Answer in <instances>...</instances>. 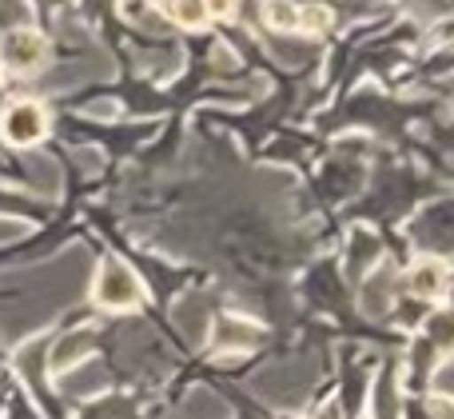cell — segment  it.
<instances>
[{"mask_svg": "<svg viewBox=\"0 0 454 419\" xmlns=\"http://www.w3.org/2000/svg\"><path fill=\"white\" fill-rule=\"evenodd\" d=\"M92 296L100 308H112V312H128V308H140L144 304V284L140 276H136L132 268H128L124 260H116V256H108V260L100 264V272H96V284H92Z\"/></svg>", "mask_w": 454, "mask_h": 419, "instance_id": "cell-1", "label": "cell"}, {"mask_svg": "<svg viewBox=\"0 0 454 419\" xmlns=\"http://www.w3.org/2000/svg\"><path fill=\"white\" fill-rule=\"evenodd\" d=\"M0 132H4V140L16 144V148H32V144L44 140V132H48V112L32 100H16L4 108Z\"/></svg>", "mask_w": 454, "mask_h": 419, "instance_id": "cell-2", "label": "cell"}, {"mask_svg": "<svg viewBox=\"0 0 454 419\" xmlns=\"http://www.w3.org/2000/svg\"><path fill=\"white\" fill-rule=\"evenodd\" d=\"M0 56H4V64L12 72H32V68H40V64H44L48 44H44V36H40V32L16 28V32H8V36L0 40Z\"/></svg>", "mask_w": 454, "mask_h": 419, "instance_id": "cell-3", "label": "cell"}, {"mask_svg": "<svg viewBox=\"0 0 454 419\" xmlns=\"http://www.w3.org/2000/svg\"><path fill=\"white\" fill-rule=\"evenodd\" d=\"M447 284H450V268L442 260H434V256L415 260V264H411V272H407L411 296H415V300H423V304L439 300V296L447 292Z\"/></svg>", "mask_w": 454, "mask_h": 419, "instance_id": "cell-4", "label": "cell"}, {"mask_svg": "<svg viewBox=\"0 0 454 419\" xmlns=\"http://www.w3.org/2000/svg\"><path fill=\"white\" fill-rule=\"evenodd\" d=\"M172 320H176V328L184 332V340L196 344V348H200V344L207 340V320H212V308H207V296L188 292L184 300H176Z\"/></svg>", "mask_w": 454, "mask_h": 419, "instance_id": "cell-5", "label": "cell"}, {"mask_svg": "<svg viewBox=\"0 0 454 419\" xmlns=\"http://www.w3.org/2000/svg\"><path fill=\"white\" fill-rule=\"evenodd\" d=\"M96 344V332L92 328H76V332H64V340L52 348V368L56 372H68V368H76L80 360L92 352Z\"/></svg>", "mask_w": 454, "mask_h": 419, "instance_id": "cell-6", "label": "cell"}, {"mask_svg": "<svg viewBox=\"0 0 454 419\" xmlns=\"http://www.w3.org/2000/svg\"><path fill=\"white\" fill-rule=\"evenodd\" d=\"M212 340H215V348H227V352H247V348H255L259 340H263V332H259L255 324H247V320H235V316H227L215 324V332H212Z\"/></svg>", "mask_w": 454, "mask_h": 419, "instance_id": "cell-7", "label": "cell"}, {"mask_svg": "<svg viewBox=\"0 0 454 419\" xmlns=\"http://www.w3.org/2000/svg\"><path fill=\"white\" fill-rule=\"evenodd\" d=\"M391 300H395V272L383 268L375 276H367V284H363V312L379 320L391 312Z\"/></svg>", "mask_w": 454, "mask_h": 419, "instance_id": "cell-8", "label": "cell"}, {"mask_svg": "<svg viewBox=\"0 0 454 419\" xmlns=\"http://www.w3.org/2000/svg\"><path fill=\"white\" fill-rule=\"evenodd\" d=\"M379 256H383L379 236H371V232H355V236H351V252H347V268H351V276H359V272L371 268Z\"/></svg>", "mask_w": 454, "mask_h": 419, "instance_id": "cell-9", "label": "cell"}, {"mask_svg": "<svg viewBox=\"0 0 454 419\" xmlns=\"http://www.w3.org/2000/svg\"><path fill=\"white\" fill-rule=\"evenodd\" d=\"M104 383H108V372H104L100 364H84V372L64 376V391H68V396H84V399L104 391Z\"/></svg>", "mask_w": 454, "mask_h": 419, "instance_id": "cell-10", "label": "cell"}, {"mask_svg": "<svg viewBox=\"0 0 454 419\" xmlns=\"http://www.w3.org/2000/svg\"><path fill=\"white\" fill-rule=\"evenodd\" d=\"M180 419H227V404L215 391H192L188 404H184V415Z\"/></svg>", "mask_w": 454, "mask_h": 419, "instance_id": "cell-11", "label": "cell"}, {"mask_svg": "<svg viewBox=\"0 0 454 419\" xmlns=\"http://www.w3.org/2000/svg\"><path fill=\"white\" fill-rule=\"evenodd\" d=\"M263 20L279 32H295L299 28V8L291 0H263Z\"/></svg>", "mask_w": 454, "mask_h": 419, "instance_id": "cell-12", "label": "cell"}, {"mask_svg": "<svg viewBox=\"0 0 454 419\" xmlns=\"http://www.w3.org/2000/svg\"><path fill=\"white\" fill-rule=\"evenodd\" d=\"M172 20L184 28H204L207 24V4L204 0H172Z\"/></svg>", "mask_w": 454, "mask_h": 419, "instance_id": "cell-13", "label": "cell"}, {"mask_svg": "<svg viewBox=\"0 0 454 419\" xmlns=\"http://www.w3.org/2000/svg\"><path fill=\"white\" fill-rule=\"evenodd\" d=\"M431 348H454V312H442V316H434L431 324H427V336H423Z\"/></svg>", "mask_w": 454, "mask_h": 419, "instance_id": "cell-14", "label": "cell"}, {"mask_svg": "<svg viewBox=\"0 0 454 419\" xmlns=\"http://www.w3.org/2000/svg\"><path fill=\"white\" fill-rule=\"evenodd\" d=\"M28 176H36V184H40V192H60V172H56V164L52 160H44V156H32L28 160Z\"/></svg>", "mask_w": 454, "mask_h": 419, "instance_id": "cell-15", "label": "cell"}, {"mask_svg": "<svg viewBox=\"0 0 454 419\" xmlns=\"http://www.w3.org/2000/svg\"><path fill=\"white\" fill-rule=\"evenodd\" d=\"M431 391H434V396H454V356H447L442 364H434Z\"/></svg>", "mask_w": 454, "mask_h": 419, "instance_id": "cell-16", "label": "cell"}, {"mask_svg": "<svg viewBox=\"0 0 454 419\" xmlns=\"http://www.w3.org/2000/svg\"><path fill=\"white\" fill-rule=\"evenodd\" d=\"M331 24V12L323 4H307V8H299V28H307V32H323Z\"/></svg>", "mask_w": 454, "mask_h": 419, "instance_id": "cell-17", "label": "cell"}, {"mask_svg": "<svg viewBox=\"0 0 454 419\" xmlns=\"http://www.w3.org/2000/svg\"><path fill=\"white\" fill-rule=\"evenodd\" d=\"M427 412H431V419H454V396H431Z\"/></svg>", "mask_w": 454, "mask_h": 419, "instance_id": "cell-18", "label": "cell"}, {"mask_svg": "<svg viewBox=\"0 0 454 419\" xmlns=\"http://www.w3.org/2000/svg\"><path fill=\"white\" fill-rule=\"evenodd\" d=\"M28 232V224H16V220H0V244H8V240L24 236Z\"/></svg>", "mask_w": 454, "mask_h": 419, "instance_id": "cell-19", "label": "cell"}, {"mask_svg": "<svg viewBox=\"0 0 454 419\" xmlns=\"http://www.w3.org/2000/svg\"><path fill=\"white\" fill-rule=\"evenodd\" d=\"M204 4H207V16H231L239 0H204Z\"/></svg>", "mask_w": 454, "mask_h": 419, "instance_id": "cell-20", "label": "cell"}, {"mask_svg": "<svg viewBox=\"0 0 454 419\" xmlns=\"http://www.w3.org/2000/svg\"><path fill=\"white\" fill-rule=\"evenodd\" d=\"M311 419H343V415H339V404H323V407H319V412H315Z\"/></svg>", "mask_w": 454, "mask_h": 419, "instance_id": "cell-21", "label": "cell"}, {"mask_svg": "<svg viewBox=\"0 0 454 419\" xmlns=\"http://www.w3.org/2000/svg\"><path fill=\"white\" fill-rule=\"evenodd\" d=\"M168 4H172V0H168Z\"/></svg>", "mask_w": 454, "mask_h": 419, "instance_id": "cell-22", "label": "cell"}]
</instances>
